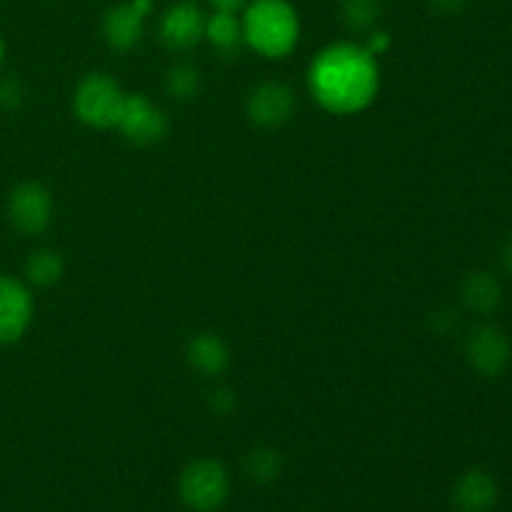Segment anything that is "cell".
Returning <instances> with one entry per match:
<instances>
[{"label": "cell", "mask_w": 512, "mask_h": 512, "mask_svg": "<svg viewBox=\"0 0 512 512\" xmlns=\"http://www.w3.org/2000/svg\"><path fill=\"white\" fill-rule=\"evenodd\" d=\"M205 15L193 0L170 5L160 18V38L170 50H190L205 38Z\"/></svg>", "instance_id": "11"}, {"label": "cell", "mask_w": 512, "mask_h": 512, "mask_svg": "<svg viewBox=\"0 0 512 512\" xmlns=\"http://www.w3.org/2000/svg\"><path fill=\"white\" fill-rule=\"evenodd\" d=\"M125 93L110 75L90 73L78 83L73 95L75 115L90 128H115L123 110Z\"/></svg>", "instance_id": "3"}, {"label": "cell", "mask_w": 512, "mask_h": 512, "mask_svg": "<svg viewBox=\"0 0 512 512\" xmlns=\"http://www.w3.org/2000/svg\"><path fill=\"white\" fill-rule=\"evenodd\" d=\"M433 13L445 15V18H453V15H460L470 5V0H428Z\"/></svg>", "instance_id": "21"}, {"label": "cell", "mask_w": 512, "mask_h": 512, "mask_svg": "<svg viewBox=\"0 0 512 512\" xmlns=\"http://www.w3.org/2000/svg\"><path fill=\"white\" fill-rule=\"evenodd\" d=\"M213 408H215V413H220V415H228L230 410L235 408V395L230 393V390H215L213 393Z\"/></svg>", "instance_id": "22"}, {"label": "cell", "mask_w": 512, "mask_h": 512, "mask_svg": "<svg viewBox=\"0 0 512 512\" xmlns=\"http://www.w3.org/2000/svg\"><path fill=\"white\" fill-rule=\"evenodd\" d=\"M8 218L13 228L23 235H38L53 220V198L45 185L28 180L10 190Z\"/></svg>", "instance_id": "6"}, {"label": "cell", "mask_w": 512, "mask_h": 512, "mask_svg": "<svg viewBox=\"0 0 512 512\" xmlns=\"http://www.w3.org/2000/svg\"><path fill=\"white\" fill-rule=\"evenodd\" d=\"M245 110H248L250 123H255L258 128H280L293 118L295 95L285 83L268 80L248 95Z\"/></svg>", "instance_id": "10"}, {"label": "cell", "mask_w": 512, "mask_h": 512, "mask_svg": "<svg viewBox=\"0 0 512 512\" xmlns=\"http://www.w3.org/2000/svg\"><path fill=\"white\" fill-rule=\"evenodd\" d=\"M228 490V470L218 460H195L180 478V498L195 512L218 510L228 498Z\"/></svg>", "instance_id": "4"}, {"label": "cell", "mask_w": 512, "mask_h": 512, "mask_svg": "<svg viewBox=\"0 0 512 512\" xmlns=\"http://www.w3.org/2000/svg\"><path fill=\"white\" fill-rule=\"evenodd\" d=\"M20 100H23V85H20L15 78L0 80V108L5 110L18 108Z\"/></svg>", "instance_id": "20"}, {"label": "cell", "mask_w": 512, "mask_h": 512, "mask_svg": "<svg viewBox=\"0 0 512 512\" xmlns=\"http://www.w3.org/2000/svg\"><path fill=\"white\" fill-rule=\"evenodd\" d=\"M465 358L480 378H498L510 365V338L498 325H475L465 338Z\"/></svg>", "instance_id": "5"}, {"label": "cell", "mask_w": 512, "mask_h": 512, "mask_svg": "<svg viewBox=\"0 0 512 512\" xmlns=\"http://www.w3.org/2000/svg\"><path fill=\"white\" fill-rule=\"evenodd\" d=\"M3 53H5V45H3V38H0V63H3Z\"/></svg>", "instance_id": "26"}, {"label": "cell", "mask_w": 512, "mask_h": 512, "mask_svg": "<svg viewBox=\"0 0 512 512\" xmlns=\"http://www.w3.org/2000/svg\"><path fill=\"white\" fill-rule=\"evenodd\" d=\"M343 23L353 33H370L383 15V0H343L340 3Z\"/></svg>", "instance_id": "17"}, {"label": "cell", "mask_w": 512, "mask_h": 512, "mask_svg": "<svg viewBox=\"0 0 512 512\" xmlns=\"http://www.w3.org/2000/svg\"><path fill=\"white\" fill-rule=\"evenodd\" d=\"M65 263L60 258V253L50 248L33 250L25 260V275L33 285H40V288H48V285H55L60 278H63Z\"/></svg>", "instance_id": "16"}, {"label": "cell", "mask_w": 512, "mask_h": 512, "mask_svg": "<svg viewBox=\"0 0 512 512\" xmlns=\"http://www.w3.org/2000/svg\"><path fill=\"white\" fill-rule=\"evenodd\" d=\"M165 90L175 100H193L200 93V73L198 68L188 63H178L165 73Z\"/></svg>", "instance_id": "18"}, {"label": "cell", "mask_w": 512, "mask_h": 512, "mask_svg": "<svg viewBox=\"0 0 512 512\" xmlns=\"http://www.w3.org/2000/svg\"><path fill=\"white\" fill-rule=\"evenodd\" d=\"M283 470V458L278 450L273 448H255L253 453L245 458V473L255 480V483H270Z\"/></svg>", "instance_id": "19"}, {"label": "cell", "mask_w": 512, "mask_h": 512, "mask_svg": "<svg viewBox=\"0 0 512 512\" xmlns=\"http://www.w3.org/2000/svg\"><path fill=\"white\" fill-rule=\"evenodd\" d=\"M215 13H240L248 5V0H208Z\"/></svg>", "instance_id": "24"}, {"label": "cell", "mask_w": 512, "mask_h": 512, "mask_svg": "<svg viewBox=\"0 0 512 512\" xmlns=\"http://www.w3.org/2000/svg\"><path fill=\"white\" fill-rule=\"evenodd\" d=\"M500 265H503L505 275H510L512 278V238L503 245V250H500Z\"/></svg>", "instance_id": "25"}, {"label": "cell", "mask_w": 512, "mask_h": 512, "mask_svg": "<svg viewBox=\"0 0 512 512\" xmlns=\"http://www.w3.org/2000/svg\"><path fill=\"white\" fill-rule=\"evenodd\" d=\"M115 128L133 145H153L160 143L168 133V118L145 95H125L123 110H120Z\"/></svg>", "instance_id": "7"}, {"label": "cell", "mask_w": 512, "mask_h": 512, "mask_svg": "<svg viewBox=\"0 0 512 512\" xmlns=\"http://www.w3.org/2000/svg\"><path fill=\"white\" fill-rule=\"evenodd\" d=\"M460 298L465 308L478 315H490L503 303V285L488 270H473L460 283Z\"/></svg>", "instance_id": "14"}, {"label": "cell", "mask_w": 512, "mask_h": 512, "mask_svg": "<svg viewBox=\"0 0 512 512\" xmlns=\"http://www.w3.org/2000/svg\"><path fill=\"white\" fill-rule=\"evenodd\" d=\"M308 83L313 98L330 113H360L378 95V60L365 45L333 43L315 55Z\"/></svg>", "instance_id": "1"}, {"label": "cell", "mask_w": 512, "mask_h": 512, "mask_svg": "<svg viewBox=\"0 0 512 512\" xmlns=\"http://www.w3.org/2000/svg\"><path fill=\"white\" fill-rule=\"evenodd\" d=\"M205 40L223 55L238 53L240 43H243V23L238 20V13L210 15L205 20Z\"/></svg>", "instance_id": "15"}, {"label": "cell", "mask_w": 512, "mask_h": 512, "mask_svg": "<svg viewBox=\"0 0 512 512\" xmlns=\"http://www.w3.org/2000/svg\"><path fill=\"white\" fill-rule=\"evenodd\" d=\"M240 23L245 43L265 58H285L298 45L300 20L288 0H253Z\"/></svg>", "instance_id": "2"}, {"label": "cell", "mask_w": 512, "mask_h": 512, "mask_svg": "<svg viewBox=\"0 0 512 512\" xmlns=\"http://www.w3.org/2000/svg\"><path fill=\"white\" fill-rule=\"evenodd\" d=\"M153 10V0H128L113 5L103 15V38L118 53H128L143 38L145 15Z\"/></svg>", "instance_id": "8"}, {"label": "cell", "mask_w": 512, "mask_h": 512, "mask_svg": "<svg viewBox=\"0 0 512 512\" xmlns=\"http://www.w3.org/2000/svg\"><path fill=\"white\" fill-rule=\"evenodd\" d=\"M190 368L198 370L205 378H215V375L225 373L230 365V348L220 335L215 333H200L195 335L185 350Z\"/></svg>", "instance_id": "13"}, {"label": "cell", "mask_w": 512, "mask_h": 512, "mask_svg": "<svg viewBox=\"0 0 512 512\" xmlns=\"http://www.w3.org/2000/svg\"><path fill=\"white\" fill-rule=\"evenodd\" d=\"M453 500L460 512H490L498 503V483L488 470L473 468L458 478Z\"/></svg>", "instance_id": "12"}, {"label": "cell", "mask_w": 512, "mask_h": 512, "mask_svg": "<svg viewBox=\"0 0 512 512\" xmlns=\"http://www.w3.org/2000/svg\"><path fill=\"white\" fill-rule=\"evenodd\" d=\"M388 45H390L388 33H383V30H370L368 45H365V48H368L370 53L380 55V53H383V50H388Z\"/></svg>", "instance_id": "23"}, {"label": "cell", "mask_w": 512, "mask_h": 512, "mask_svg": "<svg viewBox=\"0 0 512 512\" xmlns=\"http://www.w3.org/2000/svg\"><path fill=\"white\" fill-rule=\"evenodd\" d=\"M33 320V295L20 280L0 275V345H10L25 335Z\"/></svg>", "instance_id": "9"}]
</instances>
